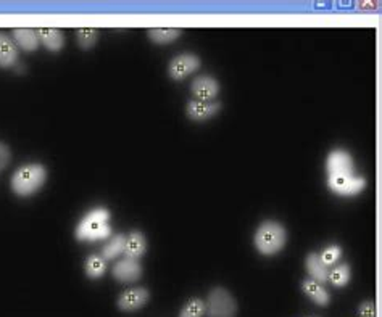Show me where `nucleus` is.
I'll return each mask as SVG.
<instances>
[{"mask_svg": "<svg viewBox=\"0 0 382 317\" xmlns=\"http://www.w3.org/2000/svg\"><path fill=\"white\" fill-rule=\"evenodd\" d=\"M36 32L39 42L47 50H50V52H60L65 47V36L57 27H41Z\"/></svg>", "mask_w": 382, "mask_h": 317, "instance_id": "obj_13", "label": "nucleus"}, {"mask_svg": "<svg viewBox=\"0 0 382 317\" xmlns=\"http://www.w3.org/2000/svg\"><path fill=\"white\" fill-rule=\"evenodd\" d=\"M10 160H12V151L5 144L0 142V171L8 166Z\"/></svg>", "mask_w": 382, "mask_h": 317, "instance_id": "obj_25", "label": "nucleus"}, {"mask_svg": "<svg viewBox=\"0 0 382 317\" xmlns=\"http://www.w3.org/2000/svg\"><path fill=\"white\" fill-rule=\"evenodd\" d=\"M358 313L362 317H376V304L374 302H364L359 304Z\"/></svg>", "mask_w": 382, "mask_h": 317, "instance_id": "obj_26", "label": "nucleus"}, {"mask_svg": "<svg viewBox=\"0 0 382 317\" xmlns=\"http://www.w3.org/2000/svg\"><path fill=\"white\" fill-rule=\"evenodd\" d=\"M350 268H348V264H342L337 266L334 269H329V277L328 282L333 284V287L335 288H344L348 285V282H350Z\"/></svg>", "mask_w": 382, "mask_h": 317, "instance_id": "obj_20", "label": "nucleus"}, {"mask_svg": "<svg viewBox=\"0 0 382 317\" xmlns=\"http://www.w3.org/2000/svg\"><path fill=\"white\" fill-rule=\"evenodd\" d=\"M179 36H181V30H176V27H155V30H149L150 41L156 45L171 44Z\"/></svg>", "mask_w": 382, "mask_h": 317, "instance_id": "obj_19", "label": "nucleus"}, {"mask_svg": "<svg viewBox=\"0 0 382 317\" xmlns=\"http://www.w3.org/2000/svg\"><path fill=\"white\" fill-rule=\"evenodd\" d=\"M305 268L308 271V274H310L312 280L318 282V284H324V282H328L329 268L321 261L319 253L312 251L310 254H308L305 259Z\"/></svg>", "mask_w": 382, "mask_h": 317, "instance_id": "obj_16", "label": "nucleus"}, {"mask_svg": "<svg viewBox=\"0 0 382 317\" xmlns=\"http://www.w3.org/2000/svg\"><path fill=\"white\" fill-rule=\"evenodd\" d=\"M13 42L16 47L23 49L25 52H35L39 49V37L35 30L30 27H18L13 31Z\"/></svg>", "mask_w": 382, "mask_h": 317, "instance_id": "obj_17", "label": "nucleus"}, {"mask_svg": "<svg viewBox=\"0 0 382 317\" xmlns=\"http://www.w3.org/2000/svg\"><path fill=\"white\" fill-rule=\"evenodd\" d=\"M190 90L195 95V100L213 101L220 94V82L210 75H200L194 79Z\"/></svg>", "mask_w": 382, "mask_h": 317, "instance_id": "obj_8", "label": "nucleus"}, {"mask_svg": "<svg viewBox=\"0 0 382 317\" xmlns=\"http://www.w3.org/2000/svg\"><path fill=\"white\" fill-rule=\"evenodd\" d=\"M76 41L82 50H91L99 41V34L92 27H80L76 31Z\"/></svg>", "mask_w": 382, "mask_h": 317, "instance_id": "obj_21", "label": "nucleus"}, {"mask_svg": "<svg viewBox=\"0 0 382 317\" xmlns=\"http://www.w3.org/2000/svg\"><path fill=\"white\" fill-rule=\"evenodd\" d=\"M342 256V250L339 245H331L326 248V250L319 254V258H321V261L331 268V266H334L337 261H339Z\"/></svg>", "mask_w": 382, "mask_h": 317, "instance_id": "obj_24", "label": "nucleus"}, {"mask_svg": "<svg viewBox=\"0 0 382 317\" xmlns=\"http://www.w3.org/2000/svg\"><path fill=\"white\" fill-rule=\"evenodd\" d=\"M207 317H235L238 302L226 288L216 287L209 293L205 303Z\"/></svg>", "mask_w": 382, "mask_h": 317, "instance_id": "obj_4", "label": "nucleus"}, {"mask_svg": "<svg viewBox=\"0 0 382 317\" xmlns=\"http://www.w3.org/2000/svg\"><path fill=\"white\" fill-rule=\"evenodd\" d=\"M147 251V240L145 235L139 230H133L129 237H126V247H125V258L133 259V261H139Z\"/></svg>", "mask_w": 382, "mask_h": 317, "instance_id": "obj_12", "label": "nucleus"}, {"mask_svg": "<svg viewBox=\"0 0 382 317\" xmlns=\"http://www.w3.org/2000/svg\"><path fill=\"white\" fill-rule=\"evenodd\" d=\"M110 211L105 208H95L84 216L76 228V239L80 242H97L106 240L111 235L109 224Z\"/></svg>", "mask_w": 382, "mask_h": 317, "instance_id": "obj_1", "label": "nucleus"}, {"mask_svg": "<svg viewBox=\"0 0 382 317\" xmlns=\"http://www.w3.org/2000/svg\"><path fill=\"white\" fill-rule=\"evenodd\" d=\"M326 171L329 175L353 174V158L347 150H333L326 160Z\"/></svg>", "mask_w": 382, "mask_h": 317, "instance_id": "obj_9", "label": "nucleus"}, {"mask_svg": "<svg viewBox=\"0 0 382 317\" xmlns=\"http://www.w3.org/2000/svg\"><path fill=\"white\" fill-rule=\"evenodd\" d=\"M16 60H18V49H16L13 39L0 32V68L4 70L12 68L16 65Z\"/></svg>", "mask_w": 382, "mask_h": 317, "instance_id": "obj_15", "label": "nucleus"}, {"mask_svg": "<svg viewBox=\"0 0 382 317\" xmlns=\"http://www.w3.org/2000/svg\"><path fill=\"white\" fill-rule=\"evenodd\" d=\"M47 180V169L39 163H31L21 166L12 178V189L18 197H31Z\"/></svg>", "mask_w": 382, "mask_h": 317, "instance_id": "obj_3", "label": "nucleus"}, {"mask_svg": "<svg viewBox=\"0 0 382 317\" xmlns=\"http://www.w3.org/2000/svg\"><path fill=\"white\" fill-rule=\"evenodd\" d=\"M221 110V104L220 101L213 100V101H202V100H190L187 104V108H185V113H187L189 120H192L195 123H204L210 118L216 116Z\"/></svg>", "mask_w": 382, "mask_h": 317, "instance_id": "obj_7", "label": "nucleus"}, {"mask_svg": "<svg viewBox=\"0 0 382 317\" xmlns=\"http://www.w3.org/2000/svg\"><path fill=\"white\" fill-rule=\"evenodd\" d=\"M150 298V293L147 288H131L125 293H121L120 298H118V308L125 313H133V311H137L144 308L147 304Z\"/></svg>", "mask_w": 382, "mask_h": 317, "instance_id": "obj_10", "label": "nucleus"}, {"mask_svg": "<svg viewBox=\"0 0 382 317\" xmlns=\"http://www.w3.org/2000/svg\"><path fill=\"white\" fill-rule=\"evenodd\" d=\"M113 277L121 282V284H133V282H137L140 277H142V266L139 261H133V259H121L113 266Z\"/></svg>", "mask_w": 382, "mask_h": 317, "instance_id": "obj_11", "label": "nucleus"}, {"mask_svg": "<svg viewBox=\"0 0 382 317\" xmlns=\"http://www.w3.org/2000/svg\"><path fill=\"white\" fill-rule=\"evenodd\" d=\"M125 247H126V237L123 234L113 235L111 239L105 243L102 250V258L105 261H111V259H116L121 254H125Z\"/></svg>", "mask_w": 382, "mask_h": 317, "instance_id": "obj_18", "label": "nucleus"}, {"mask_svg": "<svg viewBox=\"0 0 382 317\" xmlns=\"http://www.w3.org/2000/svg\"><path fill=\"white\" fill-rule=\"evenodd\" d=\"M205 316V302L200 298H192L184 304L179 313V317H204Z\"/></svg>", "mask_w": 382, "mask_h": 317, "instance_id": "obj_23", "label": "nucleus"}, {"mask_svg": "<svg viewBox=\"0 0 382 317\" xmlns=\"http://www.w3.org/2000/svg\"><path fill=\"white\" fill-rule=\"evenodd\" d=\"M13 68H16V71H18L20 75H21V73H25V66H23V65H18V63H16Z\"/></svg>", "mask_w": 382, "mask_h": 317, "instance_id": "obj_27", "label": "nucleus"}, {"mask_svg": "<svg viewBox=\"0 0 382 317\" xmlns=\"http://www.w3.org/2000/svg\"><path fill=\"white\" fill-rule=\"evenodd\" d=\"M106 264L102 256H97V254H92V256L87 258L86 261V274L89 279H100L105 274Z\"/></svg>", "mask_w": 382, "mask_h": 317, "instance_id": "obj_22", "label": "nucleus"}, {"mask_svg": "<svg viewBox=\"0 0 382 317\" xmlns=\"http://www.w3.org/2000/svg\"><path fill=\"white\" fill-rule=\"evenodd\" d=\"M302 290L314 304H318V306H328L331 303L329 292L326 290L323 284H318V282H314L312 279H307L302 282Z\"/></svg>", "mask_w": 382, "mask_h": 317, "instance_id": "obj_14", "label": "nucleus"}, {"mask_svg": "<svg viewBox=\"0 0 382 317\" xmlns=\"http://www.w3.org/2000/svg\"><path fill=\"white\" fill-rule=\"evenodd\" d=\"M328 187L333 194L339 197H355L366 189V179L353 174L329 175Z\"/></svg>", "mask_w": 382, "mask_h": 317, "instance_id": "obj_5", "label": "nucleus"}, {"mask_svg": "<svg viewBox=\"0 0 382 317\" xmlns=\"http://www.w3.org/2000/svg\"><path fill=\"white\" fill-rule=\"evenodd\" d=\"M200 68V58L192 54H181L174 56L170 66H168V75L174 81H183L187 76L192 75Z\"/></svg>", "mask_w": 382, "mask_h": 317, "instance_id": "obj_6", "label": "nucleus"}, {"mask_svg": "<svg viewBox=\"0 0 382 317\" xmlns=\"http://www.w3.org/2000/svg\"><path fill=\"white\" fill-rule=\"evenodd\" d=\"M285 242H288V232L284 225L276 220H265L257 229L254 237L255 248L263 256L278 254L285 247Z\"/></svg>", "mask_w": 382, "mask_h": 317, "instance_id": "obj_2", "label": "nucleus"}]
</instances>
